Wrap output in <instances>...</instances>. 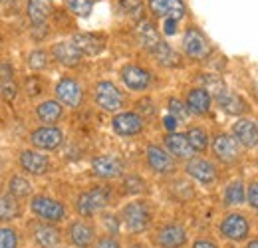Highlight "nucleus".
Segmentation results:
<instances>
[{
    "instance_id": "1",
    "label": "nucleus",
    "mask_w": 258,
    "mask_h": 248,
    "mask_svg": "<svg viewBox=\"0 0 258 248\" xmlns=\"http://www.w3.org/2000/svg\"><path fill=\"white\" fill-rule=\"evenodd\" d=\"M30 209L38 218L42 220H48V222H60L66 218V209L64 205L52 197H44V195H38L34 197L32 203H30Z\"/></svg>"
},
{
    "instance_id": "2",
    "label": "nucleus",
    "mask_w": 258,
    "mask_h": 248,
    "mask_svg": "<svg viewBox=\"0 0 258 248\" xmlns=\"http://www.w3.org/2000/svg\"><path fill=\"white\" fill-rule=\"evenodd\" d=\"M107 203H109V193H107V189L97 187V189L86 191V193L80 195V199H78V203H76V209H78V213H80L82 217H92V215L99 213L101 209H105Z\"/></svg>"
},
{
    "instance_id": "3",
    "label": "nucleus",
    "mask_w": 258,
    "mask_h": 248,
    "mask_svg": "<svg viewBox=\"0 0 258 248\" xmlns=\"http://www.w3.org/2000/svg\"><path fill=\"white\" fill-rule=\"evenodd\" d=\"M30 143L36 149L54 151L64 143V133L54 125H44V127H38L30 133Z\"/></svg>"
},
{
    "instance_id": "4",
    "label": "nucleus",
    "mask_w": 258,
    "mask_h": 248,
    "mask_svg": "<svg viewBox=\"0 0 258 248\" xmlns=\"http://www.w3.org/2000/svg\"><path fill=\"white\" fill-rule=\"evenodd\" d=\"M183 50L193 60H205L211 54V44H209V40H207V36L203 32L199 30V28H195V26H191L189 30L185 32Z\"/></svg>"
},
{
    "instance_id": "5",
    "label": "nucleus",
    "mask_w": 258,
    "mask_h": 248,
    "mask_svg": "<svg viewBox=\"0 0 258 248\" xmlns=\"http://www.w3.org/2000/svg\"><path fill=\"white\" fill-rule=\"evenodd\" d=\"M96 103L103 111H117L123 105V93L117 90L115 84L103 80L96 86Z\"/></svg>"
},
{
    "instance_id": "6",
    "label": "nucleus",
    "mask_w": 258,
    "mask_h": 248,
    "mask_svg": "<svg viewBox=\"0 0 258 248\" xmlns=\"http://www.w3.org/2000/svg\"><path fill=\"white\" fill-rule=\"evenodd\" d=\"M121 217H123V222L131 232H143L149 224V209L145 203L133 201V203L125 205Z\"/></svg>"
},
{
    "instance_id": "7",
    "label": "nucleus",
    "mask_w": 258,
    "mask_h": 248,
    "mask_svg": "<svg viewBox=\"0 0 258 248\" xmlns=\"http://www.w3.org/2000/svg\"><path fill=\"white\" fill-rule=\"evenodd\" d=\"M149 10L163 20H175L179 22L187 14V6L183 0H149Z\"/></svg>"
},
{
    "instance_id": "8",
    "label": "nucleus",
    "mask_w": 258,
    "mask_h": 248,
    "mask_svg": "<svg viewBox=\"0 0 258 248\" xmlns=\"http://www.w3.org/2000/svg\"><path fill=\"white\" fill-rule=\"evenodd\" d=\"M221 232H223V236H226L228 240L240 242V240H244L248 236L250 224H248V220L242 217V215L232 213V215H226L225 220L221 222Z\"/></svg>"
},
{
    "instance_id": "9",
    "label": "nucleus",
    "mask_w": 258,
    "mask_h": 248,
    "mask_svg": "<svg viewBox=\"0 0 258 248\" xmlns=\"http://www.w3.org/2000/svg\"><path fill=\"white\" fill-rule=\"evenodd\" d=\"M56 95H58V101L68 105V107H80L82 99H84V90L76 80L62 78L56 84Z\"/></svg>"
},
{
    "instance_id": "10",
    "label": "nucleus",
    "mask_w": 258,
    "mask_h": 248,
    "mask_svg": "<svg viewBox=\"0 0 258 248\" xmlns=\"http://www.w3.org/2000/svg\"><path fill=\"white\" fill-rule=\"evenodd\" d=\"M111 127H113V131H115L117 135H121V137H133V135L141 133V129H143V119H141V115H137L135 111H121V113H117V115L113 117Z\"/></svg>"
},
{
    "instance_id": "11",
    "label": "nucleus",
    "mask_w": 258,
    "mask_h": 248,
    "mask_svg": "<svg viewBox=\"0 0 258 248\" xmlns=\"http://www.w3.org/2000/svg\"><path fill=\"white\" fill-rule=\"evenodd\" d=\"M185 171H187V175H191L195 181H199L203 185H211L217 179V167L207 159H199V157L189 159V163L185 165Z\"/></svg>"
},
{
    "instance_id": "12",
    "label": "nucleus",
    "mask_w": 258,
    "mask_h": 248,
    "mask_svg": "<svg viewBox=\"0 0 258 248\" xmlns=\"http://www.w3.org/2000/svg\"><path fill=\"white\" fill-rule=\"evenodd\" d=\"M18 163L30 175H46L50 171V159L44 155V153H40V151H34V149L20 151Z\"/></svg>"
},
{
    "instance_id": "13",
    "label": "nucleus",
    "mask_w": 258,
    "mask_h": 248,
    "mask_svg": "<svg viewBox=\"0 0 258 248\" xmlns=\"http://www.w3.org/2000/svg\"><path fill=\"white\" fill-rule=\"evenodd\" d=\"M92 171L99 179H115L123 173V163L115 155H99L92 161Z\"/></svg>"
},
{
    "instance_id": "14",
    "label": "nucleus",
    "mask_w": 258,
    "mask_h": 248,
    "mask_svg": "<svg viewBox=\"0 0 258 248\" xmlns=\"http://www.w3.org/2000/svg\"><path fill=\"white\" fill-rule=\"evenodd\" d=\"M74 46L80 50L82 56H97L103 48H105V38L94 34V32H80V34H74L72 38Z\"/></svg>"
},
{
    "instance_id": "15",
    "label": "nucleus",
    "mask_w": 258,
    "mask_h": 248,
    "mask_svg": "<svg viewBox=\"0 0 258 248\" xmlns=\"http://www.w3.org/2000/svg\"><path fill=\"white\" fill-rule=\"evenodd\" d=\"M213 153L219 157L221 161L225 163H232L236 161L240 155V147H238V141L226 133H219L213 141Z\"/></svg>"
},
{
    "instance_id": "16",
    "label": "nucleus",
    "mask_w": 258,
    "mask_h": 248,
    "mask_svg": "<svg viewBox=\"0 0 258 248\" xmlns=\"http://www.w3.org/2000/svg\"><path fill=\"white\" fill-rule=\"evenodd\" d=\"M121 80H123V84L127 86L129 90H133V92H143V90H147L149 84H151V74H149L147 70H143V68L131 64V66H125V68L121 70Z\"/></svg>"
},
{
    "instance_id": "17",
    "label": "nucleus",
    "mask_w": 258,
    "mask_h": 248,
    "mask_svg": "<svg viewBox=\"0 0 258 248\" xmlns=\"http://www.w3.org/2000/svg\"><path fill=\"white\" fill-rule=\"evenodd\" d=\"M215 99H217L219 107H221L223 111H226L228 115H240V113L246 111V103H244V99H242L240 95H236L234 92L226 90L225 86H223L221 90L215 92Z\"/></svg>"
},
{
    "instance_id": "18",
    "label": "nucleus",
    "mask_w": 258,
    "mask_h": 248,
    "mask_svg": "<svg viewBox=\"0 0 258 248\" xmlns=\"http://www.w3.org/2000/svg\"><path fill=\"white\" fill-rule=\"evenodd\" d=\"M147 165L155 173L165 175V173H171L175 169V159L159 145H149L147 147Z\"/></svg>"
},
{
    "instance_id": "19",
    "label": "nucleus",
    "mask_w": 258,
    "mask_h": 248,
    "mask_svg": "<svg viewBox=\"0 0 258 248\" xmlns=\"http://www.w3.org/2000/svg\"><path fill=\"white\" fill-rule=\"evenodd\" d=\"M232 133L234 139L238 143H242L244 147L252 149L258 147V123L252 119H238L236 123L232 125Z\"/></svg>"
},
{
    "instance_id": "20",
    "label": "nucleus",
    "mask_w": 258,
    "mask_h": 248,
    "mask_svg": "<svg viewBox=\"0 0 258 248\" xmlns=\"http://www.w3.org/2000/svg\"><path fill=\"white\" fill-rule=\"evenodd\" d=\"M52 56L56 58V62H60L66 68H74L82 62V54L80 50L74 46L72 40H64L52 46Z\"/></svg>"
},
{
    "instance_id": "21",
    "label": "nucleus",
    "mask_w": 258,
    "mask_h": 248,
    "mask_svg": "<svg viewBox=\"0 0 258 248\" xmlns=\"http://www.w3.org/2000/svg\"><path fill=\"white\" fill-rule=\"evenodd\" d=\"M165 147H167V153L171 157H177V159H193L195 151L193 147L189 145L187 137L183 133H169L165 135Z\"/></svg>"
},
{
    "instance_id": "22",
    "label": "nucleus",
    "mask_w": 258,
    "mask_h": 248,
    "mask_svg": "<svg viewBox=\"0 0 258 248\" xmlns=\"http://www.w3.org/2000/svg\"><path fill=\"white\" fill-rule=\"evenodd\" d=\"M157 242L163 248H181L187 242V232L179 224H167L161 228V232L157 236Z\"/></svg>"
},
{
    "instance_id": "23",
    "label": "nucleus",
    "mask_w": 258,
    "mask_h": 248,
    "mask_svg": "<svg viewBox=\"0 0 258 248\" xmlns=\"http://www.w3.org/2000/svg\"><path fill=\"white\" fill-rule=\"evenodd\" d=\"M211 103H213V97L207 88H195L187 95V109L193 111L197 115H205L209 109H211Z\"/></svg>"
},
{
    "instance_id": "24",
    "label": "nucleus",
    "mask_w": 258,
    "mask_h": 248,
    "mask_svg": "<svg viewBox=\"0 0 258 248\" xmlns=\"http://www.w3.org/2000/svg\"><path fill=\"white\" fill-rule=\"evenodd\" d=\"M68 234H70L72 244H76L78 248H88L92 242H94V236H96L94 228H92L88 222H82V220L70 224Z\"/></svg>"
},
{
    "instance_id": "25",
    "label": "nucleus",
    "mask_w": 258,
    "mask_h": 248,
    "mask_svg": "<svg viewBox=\"0 0 258 248\" xmlns=\"http://www.w3.org/2000/svg\"><path fill=\"white\" fill-rule=\"evenodd\" d=\"M54 10V0H28L26 14L32 24H44Z\"/></svg>"
},
{
    "instance_id": "26",
    "label": "nucleus",
    "mask_w": 258,
    "mask_h": 248,
    "mask_svg": "<svg viewBox=\"0 0 258 248\" xmlns=\"http://www.w3.org/2000/svg\"><path fill=\"white\" fill-rule=\"evenodd\" d=\"M36 115L42 123L54 125L62 117V103L56 101V99H48V101H44L36 107Z\"/></svg>"
},
{
    "instance_id": "27",
    "label": "nucleus",
    "mask_w": 258,
    "mask_h": 248,
    "mask_svg": "<svg viewBox=\"0 0 258 248\" xmlns=\"http://www.w3.org/2000/svg\"><path fill=\"white\" fill-rule=\"evenodd\" d=\"M34 240L44 248H54L60 242V232L52 224H40L34 228Z\"/></svg>"
},
{
    "instance_id": "28",
    "label": "nucleus",
    "mask_w": 258,
    "mask_h": 248,
    "mask_svg": "<svg viewBox=\"0 0 258 248\" xmlns=\"http://www.w3.org/2000/svg\"><path fill=\"white\" fill-rule=\"evenodd\" d=\"M137 38H139L141 46H143L147 52H153V50L157 48V44L161 42V38H159V34L155 30V26H153L151 22H147V20H143V22L137 26Z\"/></svg>"
},
{
    "instance_id": "29",
    "label": "nucleus",
    "mask_w": 258,
    "mask_h": 248,
    "mask_svg": "<svg viewBox=\"0 0 258 248\" xmlns=\"http://www.w3.org/2000/svg\"><path fill=\"white\" fill-rule=\"evenodd\" d=\"M153 56H155V60L161 64V66H167V68H175V66H179L181 64V58H179V54L167 44V42H159L157 44V48L151 52Z\"/></svg>"
},
{
    "instance_id": "30",
    "label": "nucleus",
    "mask_w": 258,
    "mask_h": 248,
    "mask_svg": "<svg viewBox=\"0 0 258 248\" xmlns=\"http://www.w3.org/2000/svg\"><path fill=\"white\" fill-rule=\"evenodd\" d=\"M20 215V207L18 201L12 195H0V220H10Z\"/></svg>"
},
{
    "instance_id": "31",
    "label": "nucleus",
    "mask_w": 258,
    "mask_h": 248,
    "mask_svg": "<svg viewBox=\"0 0 258 248\" xmlns=\"http://www.w3.org/2000/svg\"><path fill=\"white\" fill-rule=\"evenodd\" d=\"M187 141L193 147V151H205L209 147V133L203 127H191L187 131Z\"/></svg>"
},
{
    "instance_id": "32",
    "label": "nucleus",
    "mask_w": 258,
    "mask_h": 248,
    "mask_svg": "<svg viewBox=\"0 0 258 248\" xmlns=\"http://www.w3.org/2000/svg\"><path fill=\"white\" fill-rule=\"evenodd\" d=\"M246 199V193H244V185L240 181H232L228 183L225 189V203L226 205H242Z\"/></svg>"
},
{
    "instance_id": "33",
    "label": "nucleus",
    "mask_w": 258,
    "mask_h": 248,
    "mask_svg": "<svg viewBox=\"0 0 258 248\" xmlns=\"http://www.w3.org/2000/svg\"><path fill=\"white\" fill-rule=\"evenodd\" d=\"M8 189H10V195H12L14 199H24V197H28V195L32 193V185H30V181H28V179H24L22 175L12 177Z\"/></svg>"
},
{
    "instance_id": "34",
    "label": "nucleus",
    "mask_w": 258,
    "mask_h": 248,
    "mask_svg": "<svg viewBox=\"0 0 258 248\" xmlns=\"http://www.w3.org/2000/svg\"><path fill=\"white\" fill-rule=\"evenodd\" d=\"M94 4H96L94 0H66L68 10H70L72 14H76V16H80V18L90 16L92 10H94Z\"/></svg>"
},
{
    "instance_id": "35",
    "label": "nucleus",
    "mask_w": 258,
    "mask_h": 248,
    "mask_svg": "<svg viewBox=\"0 0 258 248\" xmlns=\"http://www.w3.org/2000/svg\"><path fill=\"white\" fill-rule=\"evenodd\" d=\"M28 66L32 68L34 72L44 70V68L48 66V54H46L44 50H34V52H30V56H28Z\"/></svg>"
},
{
    "instance_id": "36",
    "label": "nucleus",
    "mask_w": 258,
    "mask_h": 248,
    "mask_svg": "<svg viewBox=\"0 0 258 248\" xmlns=\"http://www.w3.org/2000/svg\"><path fill=\"white\" fill-rule=\"evenodd\" d=\"M18 246V238L16 232L8 226H0V248H16Z\"/></svg>"
},
{
    "instance_id": "37",
    "label": "nucleus",
    "mask_w": 258,
    "mask_h": 248,
    "mask_svg": "<svg viewBox=\"0 0 258 248\" xmlns=\"http://www.w3.org/2000/svg\"><path fill=\"white\" fill-rule=\"evenodd\" d=\"M169 109H171V115L173 117H177V119H185L187 117V113H189V109H187V105H183L179 99H175V97H171L169 99Z\"/></svg>"
},
{
    "instance_id": "38",
    "label": "nucleus",
    "mask_w": 258,
    "mask_h": 248,
    "mask_svg": "<svg viewBox=\"0 0 258 248\" xmlns=\"http://www.w3.org/2000/svg\"><path fill=\"white\" fill-rule=\"evenodd\" d=\"M125 191L131 193V195H137V193H141V191H145V183H143V179L141 177H127L125 179Z\"/></svg>"
},
{
    "instance_id": "39",
    "label": "nucleus",
    "mask_w": 258,
    "mask_h": 248,
    "mask_svg": "<svg viewBox=\"0 0 258 248\" xmlns=\"http://www.w3.org/2000/svg\"><path fill=\"white\" fill-rule=\"evenodd\" d=\"M121 8L131 16H137L141 10V0H121Z\"/></svg>"
},
{
    "instance_id": "40",
    "label": "nucleus",
    "mask_w": 258,
    "mask_h": 248,
    "mask_svg": "<svg viewBox=\"0 0 258 248\" xmlns=\"http://www.w3.org/2000/svg\"><path fill=\"white\" fill-rule=\"evenodd\" d=\"M248 205L258 211V181L248 187Z\"/></svg>"
},
{
    "instance_id": "41",
    "label": "nucleus",
    "mask_w": 258,
    "mask_h": 248,
    "mask_svg": "<svg viewBox=\"0 0 258 248\" xmlns=\"http://www.w3.org/2000/svg\"><path fill=\"white\" fill-rule=\"evenodd\" d=\"M96 248H121V246H119V242H117L115 238H111V236H103V238L97 240Z\"/></svg>"
},
{
    "instance_id": "42",
    "label": "nucleus",
    "mask_w": 258,
    "mask_h": 248,
    "mask_svg": "<svg viewBox=\"0 0 258 248\" xmlns=\"http://www.w3.org/2000/svg\"><path fill=\"white\" fill-rule=\"evenodd\" d=\"M177 123H179V119H177V117H173V115H167V117L163 119V125H165V129H167V131H171V133L177 129Z\"/></svg>"
},
{
    "instance_id": "43",
    "label": "nucleus",
    "mask_w": 258,
    "mask_h": 248,
    "mask_svg": "<svg viewBox=\"0 0 258 248\" xmlns=\"http://www.w3.org/2000/svg\"><path fill=\"white\" fill-rule=\"evenodd\" d=\"M163 32H165L167 36L175 34V32H177V22H175V20H169V18H167V20L163 22Z\"/></svg>"
},
{
    "instance_id": "44",
    "label": "nucleus",
    "mask_w": 258,
    "mask_h": 248,
    "mask_svg": "<svg viewBox=\"0 0 258 248\" xmlns=\"http://www.w3.org/2000/svg\"><path fill=\"white\" fill-rule=\"evenodd\" d=\"M193 248H217L213 242H209V240H197L193 244Z\"/></svg>"
},
{
    "instance_id": "45",
    "label": "nucleus",
    "mask_w": 258,
    "mask_h": 248,
    "mask_svg": "<svg viewBox=\"0 0 258 248\" xmlns=\"http://www.w3.org/2000/svg\"><path fill=\"white\" fill-rule=\"evenodd\" d=\"M246 248H258V238H254V240H250V242L246 244Z\"/></svg>"
}]
</instances>
